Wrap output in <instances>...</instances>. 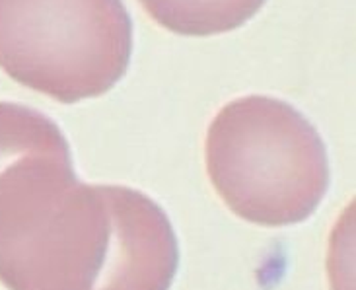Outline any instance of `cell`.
<instances>
[{"mask_svg": "<svg viewBox=\"0 0 356 290\" xmlns=\"http://www.w3.org/2000/svg\"><path fill=\"white\" fill-rule=\"evenodd\" d=\"M179 265L162 207L125 185L38 177L0 204V282L8 290H170Z\"/></svg>", "mask_w": 356, "mask_h": 290, "instance_id": "6da1fadb", "label": "cell"}, {"mask_svg": "<svg viewBox=\"0 0 356 290\" xmlns=\"http://www.w3.org/2000/svg\"><path fill=\"white\" fill-rule=\"evenodd\" d=\"M207 172L232 213L289 226L316 213L327 193L325 145L298 109L267 96L234 99L207 133Z\"/></svg>", "mask_w": 356, "mask_h": 290, "instance_id": "7a4b0ae2", "label": "cell"}, {"mask_svg": "<svg viewBox=\"0 0 356 290\" xmlns=\"http://www.w3.org/2000/svg\"><path fill=\"white\" fill-rule=\"evenodd\" d=\"M131 53L123 0H0V68L60 104L104 96Z\"/></svg>", "mask_w": 356, "mask_h": 290, "instance_id": "3957f363", "label": "cell"}, {"mask_svg": "<svg viewBox=\"0 0 356 290\" xmlns=\"http://www.w3.org/2000/svg\"><path fill=\"white\" fill-rule=\"evenodd\" d=\"M162 28L187 38H209L238 29L265 0H138Z\"/></svg>", "mask_w": 356, "mask_h": 290, "instance_id": "277c9868", "label": "cell"}]
</instances>
